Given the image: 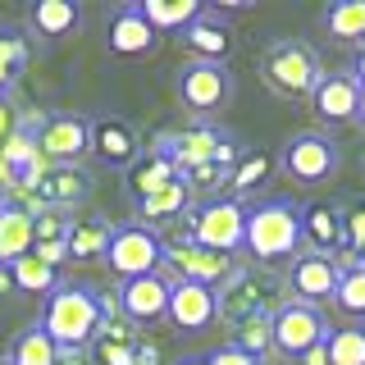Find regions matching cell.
I'll use <instances>...</instances> for the list:
<instances>
[{
  "label": "cell",
  "instance_id": "cell-1",
  "mask_svg": "<svg viewBox=\"0 0 365 365\" xmlns=\"http://www.w3.org/2000/svg\"><path fill=\"white\" fill-rule=\"evenodd\" d=\"M41 329L51 334V342L64 356H78L106 329V297L96 288H87V283H60L51 292V302H46Z\"/></svg>",
  "mask_w": 365,
  "mask_h": 365
},
{
  "label": "cell",
  "instance_id": "cell-2",
  "mask_svg": "<svg viewBox=\"0 0 365 365\" xmlns=\"http://www.w3.org/2000/svg\"><path fill=\"white\" fill-rule=\"evenodd\" d=\"M302 247V210L288 197H269L247 210V242L242 251L256 265H274L283 256H297Z\"/></svg>",
  "mask_w": 365,
  "mask_h": 365
},
{
  "label": "cell",
  "instance_id": "cell-3",
  "mask_svg": "<svg viewBox=\"0 0 365 365\" xmlns=\"http://www.w3.org/2000/svg\"><path fill=\"white\" fill-rule=\"evenodd\" d=\"M182 237L205 247V251H215V256H233V251H242V242H247V205L237 197L205 201L182 220Z\"/></svg>",
  "mask_w": 365,
  "mask_h": 365
},
{
  "label": "cell",
  "instance_id": "cell-4",
  "mask_svg": "<svg viewBox=\"0 0 365 365\" xmlns=\"http://www.w3.org/2000/svg\"><path fill=\"white\" fill-rule=\"evenodd\" d=\"M260 78H265L269 91H279V96H288V101H311L324 73H319V60H315L311 46L283 37V41H274L265 51V60H260Z\"/></svg>",
  "mask_w": 365,
  "mask_h": 365
},
{
  "label": "cell",
  "instance_id": "cell-5",
  "mask_svg": "<svg viewBox=\"0 0 365 365\" xmlns=\"http://www.w3.org/2000/svg\"><path fill=\"white\" fill-rule=\"evenodd\" d=\"M155 151L174 160L178 174H182V169H197V165H210V160H215V165L237 169V160H242L237 142L224 128H215V123H192V128H182V133H165L155 142Z\"/></svg>",
  "mask_w": 365,
  "mask_h": 365
},
{
  "label": "cell",
  "instance_id": "cell-6",
  "mask_svg": "<svg viewBox=\"0 0 365 365\" xmlns=\"http://www.w3.org/2000/svg\"><path fill=\"white\" fill-rule=\"evenodd\" d=\"M279 306H283L279 283L260 269H233L228 283L220 288V319H228L233 329L247 324V319H256V315H274Z\"/></svg>",
  "mask_w": 365,
  "mask_h": 365
},
{
  "label": "cell",
  "instance_id": "cell-7",
  "mask_svg": "<svg viewBox=\"0 0 365 365\" xmlns=\"http://www.w3.org/2000/svg\"><path fill=\"white\" fill-rule=\"evenodd\" d=\"M106 265L119 274L123 283L142 279V274H155L160 265H165V237H160V228H146V224L114 228V242L106 251Z\"/></svg>",
  "mask_w": 365,
  "mask_h": 365
},
{
  "label": "cell",
  "instance_id": "cell-8",
  "mask_svg": "<svg viewBox=\"0 0 365 365\" xmlns=\"http://www.w3.org/2000/svg\"><path fill=\"white\" fill-rule=\"evenodd\" d=\"M329 342V319L319 306H306V302H283L274 311V351L279 356H292L302 361L311 347H324Z\"/></svg>",
  "mask_w": 365,
  "mask_h": 365
},
{
  "label": "cell",
  "instance_id": "cell-9",
  "mask_svg": "<svg viewBox=\"0 0 365 365\" xmlns=\"http://www.w3.org/2000/svg\"><path fill=\"white\" fill-rule=\"evenodd\" d=\"M160 269L174 283H201V288L220 292L237 265H233V256H215V251L187 242V237H174V242H165V265Z\"/></svg>",
  "mask_w": 365,
  "mask_h": 365
},
{
  "label": "cell",
  "instance_id": "cell-10",
  "mask_svg": "<svg viewBox=\"0 0 365 365\" xmlns=\"http://www.w3.org/2000/svg\"><path fill=\"white\" fill-rule=\"evenodd\" d=\"M338 160L342 155H338L334 137H324V133H297V137H288L279 165L288 169L297 182H324V178L338 174Z\"/></svg>",
  "mask_w": 365,
  "mask_h": 365
},
{
  "label": "cell",
  "instance_id": "cell-11",
  "mask_svg": "<svg viewBox=\"0 0 365 365\" xmlns=\"http://www.w3.org/2000/svg\"><path fill=\"white\" fill-rule=\"evenodd\" d=\"M228 96H233V73H228L224 64L192 60L178 73V106L187 114H201V119H205V114H215Z\"/></svg>",
  "mask_w": 365,
  "mask_h": 365
},
{
  "label": "cell",
  "instance_id": "cell-12",
  "mask_svg": "<svg viewBox=\"0 0 365 365\" xmlns=\"http://www.w3.org/2000/svg\"><path fill=\"white\" fill-rule=\"evenodd\" d=\"M169 297H174V279L165 269L128 279L119 288V315L128 324H160V319H169Z\"/></svg>",
  "mask_w": 365,
  "mask_h": 365
},
{
  "label": "cell",
  "instance_id": "cell-13",
  "mask_svg": "<svg viewBox=\"0 0 365 365\" xmlns=\"http://www.w3.org/2000/svg\"><path fill=\"white\" fill-rule=\"evenodd\" d=\"M87 133H91V155L101 165H114V169H133L142 160V142H137V128L119 114H91L87 119Z\"/></svg>",
  "mask_w": 365,
  "mask_h": 365
},
{
  "label": "cell",
  "instance_id": "cell-14",
  "mask_svg": "<svg viewBox=\"0 0 365 365\" xmlns=\"http://www.w3.org/2000/svg\"><path fill=\"white\" fill-rule=\"evenodd\" d=\"M37 151L46 165H78L91 151L87 119H78V114H51L37 133Z\"/></svg>",
  "mask_w": 365,
  "mask_h": 365
},
{
  "label": "cell",
  "instance_id": "cell-15",
  "mask_svg": "<svg viewBox=\"0 0 365 365\" xmlns=\"http://www.w3.org/2000/svg\"><path fill=\"white\" fill-rule=\"evenodd\" d=\"M169 324L178 334H205L220 324V292L201 288V283H174L169 297Z\"/></svg>",
  "mask_w": 365,
  "mask_h": 365
},
{
  "label": "cell",
  "instance_id": "cell-16",
  "mask_svg": "<svg viewBox=\"0 0 365 365\" xmlns=\"http://www.w3.org/2000/svg\"><path fill=\"white\" fill-rule=\"evenodd\" d=\"M288 292H292V302H306V306L334 302V292H338V260L334 256H315V251L297 256L292 269H288Z\"/></svg>",
  "mask_w": 365,
  "mask_h": 365
},
{
  "label": "cell",
  "instance_id": "cell-17",
  "mask_svg": "<svg viewBox=\"0 0 365 365\" xmlns=\"http://www.w3.org/2000/svg\"><path fill=\"white\" fill-rule=\"evenodd\" d=\"M302 242L315 256H338L347 251V224H342L338 201H306L302 205Z\"/></svg>",
  "mask_w": 365,
  "mask_h": 365
},
{
  "label": "cell",
  "instance_id": "cell-18",
  "mask_svg": "<svg viewBox=\"0 0 365 365\" xmlns=\"http://www.w3.org/2000/svg\"><path fill=\"white\" fill-rule=\"evenodd\" d=\"M311 110L324 123H351L361 110V83L351 73H324L311 96Z\"/></svg>",
  "mask_w": 365,
  "mask_h": 365
},
{
  "label": "cell",
  "instance_id": "cell-19",
  "mask_svg": "<svg viewBox=\"0 0 365 365\" xmlns=\"http://www.w3.org/2000/svg\"><path fill=\"white\" fill-rule=\"evenodd\" d=\"M91 182L96 178H91V169H83V165H51L46 178L37 182V192H41L46 210H68V205L91 197Z\"/></svg>",
  "mask_w": 365,
  "mask_h": 365
},
{
  "label": "cell",
  "instance_id": "cell-20",
  "mask_svg": "<svg viewBox=\"0 0 365 365\" xmlns=\"http://www.w3.org/2000/svg\"><path fill=\"white\" fill-rule=\"evenodd\" d=\"M155 41H160V32L142 19V9H137V5H123V9H114V14H110L106 46H110L114 55H146V51H155Z\"/></svg>",
  "mask_w": 365,
  "mask_h": 365
},
{
  "label": "cell",
  "instance_id": "cell-21",
  "mask_svg": "<svg viewBox=\"0 0 365 365\" xmlns=\"http://www.w3.org/2000/svg\"><path fill=\"white\" fill-rule=\"evenodd\" d=\"M178 41H182V51H187L192 60H201V64H224L228 46H233V32H228L215 14H201L192 28L178 32Z\"/></svg>",
  "mask_w": 365,
  "mask_h": 365
},
{
  "label": "cell",
  "instance_id": "cell-22",
  "mask_svg": "<svg viewBox=\"0 0 365 365\" xmlns=\"http://www.w3.org/2000/svg\"><path fill=\"white\" fill-rule=\"evenodd\" d=\"M32 247H37V220L28 210L5 205L0 210V265H14V260L32 256Z\"/></svg>",
  "mask_w": 365,
  "mask_h": 365
},
{
  "label": "cell",
  "instance_id": "cell-23",
  "mask_svg": "<svg viewBox=\"0 0 365 365\" xmlns=\"http://www.w3.org/2000/svg\"><path fill=\"white\" fill-rule=\"evenodd\" d=\"M169 182H178V165H174L169 155H160V151H146V155L128 169V192H133V201L155 197V192H165Z\"/></svg>",
  "mask_w": 365,
  "mask_h": 365
},
{
  "label": "cell",
  "instance_id": "cell-24",
  "mask_svg": "<svg viewBox=\"0 0 365 365\" xmlns=\"http://www.w3.org/2000/svg\"><path fill=\"white\" fill-rule=\"evenodd\" d=\"M187 205H192V192H187V182L178 178V182H169L165 192L137 201V224L160 228V224H169V220H187Z\"/></svg>",
  "mask_w": 365,
  "mask_h": 365
},
{
  "label": "cell",
  "instance_id": "cell-25",
  "mask_svg": "<svg viewBox=\"0 0 365 365\" xmlns=\"http://www.w3.org/2000/svg\"><path fill=\"white\" fill-rule=\"evenodd\" d=\"M110 242H114V228L96 215L68 224V260H106Z\"/></svg>",
  "mask_w": 365,
  "mask_h": 365
},
{
  "label": "cell",
  "instance_id": "cell-26",
  "mask_svg": "<svg viewBox=\"0 0 365 365\" xmlns=\"http://www.w3.org/2000/svg\"><path fill=\"white\" fill-rule=\"evenodd\" d=\"M137 9H142V19L151 23L155 32H182L205 14L201 0H142Z\"/></svg>",
  "mask_w": 365,
  "mask_h": 365
},
{
  "label": "cell",
  "instance_id": "cell-27",
  "mask_svg": "<svg viewBox=\"0 0 365 365\" xmlns=\"http://www.w3.org/2000/svg\"><path fill=\"white\" fill-rule=\"evenodd\" d=\"M137 342H142V334H133L128 324H106L96 334V342H91V356H96V365H137Z\"/></svg>",
  "mask_w": 365,
  "mask_h": 365
},
{
  "label": "cell",
  "instance_id": "cell-28",
  "mask_svg": "<svg viewBox=\"0 0 365 365\" xmlns=\"http://www.w3.org/2000/svg\"><path fill=\"white\" fill-rule=\"evenodd\" d=\"M28 28L46 41H60L64 32L78 28V5H68V0H37L28 9Z\"/></svg>",
  "mask_w": 365,
  "mask_h": 365
},
{
  "label": "cell",
  "instance_id": "cell-29",
  "mask_svg": "<svg viewBox=\"0 0 365 365\" xmlns=\"http://www.w3.org/2000/svg\"><path fill=\"white\" fill-rule=\"evenodd\" d=\"M324 32L334 41H347V46H361L365 41V0H334L324 9Z\"/></svg>",
  "mask_w": 365,
  "mask_h": 365
},
{
  "label": "cell",
  "instance_id": "cell-30",
  "mask_svg": "<svg viewBox=\"0 0 365 365\" xmlns=\"http://www.w3.org/2000/svg\"><path fill=\"white\" fill-rule=\"evenodd\" d=\"M64 361V351L51 342V334L37 324V329H28V334H19L14 342V351H9V365H60Z\"/></svg>",
  "mask_w": 365,
  "mask_h": 365
},
{
  "label": "cell",
  "instance_id": "cell-31",
  "mask_svg": "<svg viewBox=\"0 0 365 365\" xmlns=\"http://www.w3.org/2000/svg\"><path fill=\"white\" fill-rule=\"evenodd\" d=\"M329 365H365V324L329 329Z\"/></svg>",
  "mask_w": 365,
  "mask_h": 365
},
{
  "label": "cell",
  "instance_id": "cell-32",
  "mask_svg": "<svg viewBox=\"0 0 365 365\" xmlns=\"http://www.w3.org/2000/svg\"><path fill=\"white\" fill-rule=\"evenodd\" d=\"M23 64H28V37L19 28H0V96L14 87Z\"/></svg>",
  "mask_w": 365,
  "mask_h": 365
},
{
  "label": "cell",
  "instance_id": "cell-33",
  "mask_svg": "<svg viewBox=\"0 0 365 365\" xmlns=\"http://www.w3.org/2000/svg\"><path fill=\"white\" fill-rule=\"evenodd\" d=\"M14 288L19 292H55L60 288V274H55V265H46L37 251H32V256L14 260Z\"/></svg>",
  "mask_w": 365,
  "mask_h": 365
},
{
  "label": "cell",
  "instance_id": "cell-34",
  "mask_svg": "<svg viewBox=\"0 0 365 365\" xmlns=\"http://www.w3.org/2000/svg\"><path fill=\"white\" fill-rule=\"evenodd\" d=\"M233 347H242L247 356L265 361L274 351V315H256V319H247V324H237L233 329Z\"/></svg>",
  "mask_w": 365,
  "mask_h": 365
},
{
  "label": "cell",
  "instance_id": "cell-35",
  "mask_svg": "<svg viewBox=\"0 0 365 365\" xmlns=\"http://www.w3.org/2000/svg\"><path fill=\"white\" fill-rule=\"evenodd\" d=\"M334 302H338V311L342 315H351L361 324L365 319V265H351V269H342L338 274V292H334Z\"/></svg>",
  "mask_w": 365,
  "mask_h": 365
},
{
  "label": "cell",
  "instance_id": "cell-36",
  "mask_svg": "<svg viewBox=\"0 0 365 365\" xmlns=\"http://www.w3.org/2000/svg\"><path fill=\"white\" fill-rule=\"evenodd\" d=\"M182 182H187V192L192 197H210V192H220V187H228V182H233V169L228 165H197V169H182L178 174Z\"/></svg>",
  "mask_w": 365,
  "mask_h": 365
},
{
  "label": "cell",
  "instance_id": "cell-37",
  "mask_svg": "<svg viewBox=\"0 0 365 365\" xmlns=\"http://www.w3.org/2000/svg\"><path fill=\"white\" fill-rule=\"evenodd\" d=\"M269 174H274V160H269V155H260V151H251V155L237 160L233 182H228V187H233V192H256Z\"/></svg>",
  "mask_w": 365,
  "mask_h": 365
},
{
  "label": "cell",
  "instance_id": "cell-38",
  "mask_svg": "<svg viewBox=\"0 0 365 365\" xmlns=\"http://www.w3.org/2000/svg\"><path fill=\"white\" fill-rule=\"evenodd\" d=\"M342 224H347V247L361 251L365 247V197H351L342 205Z\"/></svg>",
  "mask_w": 365,
  "mask_h": 365
},
{
  "label": "cell",
  "instance_id": "cell-39",
  "mask_svg": "<svg viewBox=\"0 0 365 365\" xmlns=\"http://www.w3.org/2000/svg\"><path fill=\"white\" fill-rule=\"evenodd\" d=\"M68 224L73 220H64V215H55V210H41L37 215V247L41 242H68ZM32 247V251H37Z\"/></svg>",
  "mask_w": 365,
  "mask_h": 365
},
{
  "label": "cell",
  "instance_id": "cell-40",
  "mask_svg": "<svg viewBox=\"0 0 365 365\" xmlns=\"http://www.w3.org/2000/svg\"><path fill=\"white\" fill-rule=\"evenodd\" d=\"M205 361H210V365H260L256 356H247L242 347H233V342H224V347H215V351H210Z\"/></svg>",
  "mask_w": 365,
  "mask_h": 365
},
{
  "label": "cell",
  "instance_id": "cell-41",
  "mask_svg": "<svg viewBox=\"0 0 365 365\" xmlns=\"http://www.w3.org/2000/svg\"><path fill=\"white\" fill-rule=\"evenodd\" d=\"M37 256L46 260V265H55V269H60L64 260H68V242H41V247H37Z\"/></svg>",
  "mask_w": 365,
  "mask_h": 365
},
{
  "label": "cell",
  "instance_id": "cell-42",
  "mask_svg": "<svg viewBox=\"0 0 365 365\" xmlns=\"http://www.w3.org/2000/svg\"><path fill=\"white\" fill-rule=\"evenodd\" d=\"M19 128V119H14V110H9V96H0V146H5V137Z\"/></svg>",
  "mask_w": 365,
  "mask_h": 365
},
{
  "label": "cell",
  "instance_id": "cell-43",
  "mask_svg": "<svg viewBox=\"0 0 365 365\" xmlns=\"http://www.w3.org/2000/svg\"><path fill=\"white\" fill-rule=\"evenodd\" d=\"M137 365H160V347H155V342H137Z\"/></svg>",
  "mask_w": 365,
  "mask_h": 365
},
{
  "label": "cell",
  "instance_id": "cell-44",
  "mask_svg": "<svg viewBox=\"0 0 365 365\" xmlns=\"http://www.w3.org/2000/svg\"><path fill=\"white\" fill-rule=\"evenodd\" d=\"M9 292H19L14 288V265H0V297H9Z\"/></svg>",
  "mask_w": 365,
  "mask_h": 365
},
{
  "label": "cell",
  "instance_id": "cell-45",
  "mask_svg": "<svg viewBox=\"0 0 365 365\" xmlns=\"http://www.w3.org/2000/svg\"><path fill=\"white\" fill-rule=\"evenodd\" d=\"M351 78H356V83L365 87V41L356 46V60H351Z\"/></svg>",
  "mask_w": 365,
  "mask_h": 365
},
{
  "label": "cell",
  "instance_id": "cell-46",
  "mask_svg": "<svg viewBox=\"0 0 365 365\" xmlns=\"http://www.w3.org/2000/svg\"><path fill=\"white\" fill-rule=\"evenodd\" d=\"M302 365H329V347H311L302 356Z\"/></svg>",
  "mask_w": 365,
  "mask_h": 365
},
{
  "label": "cell",
  "instance_id": "cell-47",
  "mask_svg": "<svg viewBox=\"0 0 365 365\" xmlns=\"http://www.w3.org/2000/svg\"><path fill=\"white\" fill-rule=\"evenodd\" d=\"M178 365H210V361H205V356H182Z\"/></svg>",
  "mask_w": 365,
  "mask_h": 365
},
{
  "label": "cell",
  "instance_id": "cell-48",
  "mask_svg": "<svg viewBox=\"0 0 365 365\" xmlns=\"http://www.w3.org/2000/svg\"><path fill=\"white\" fill-rule=\"evenodd\" d=\"M356 123H365V87H361V110H356Z\"/></svg>",
  "mask_w": 365,
  "mask_h": 365
},
{
  "label": "cell",
  "instance_id": "cell-49",
  "mask_svg": "<svg viewBox=\"0 0 365 365\" xmlns=\"http://www.w3.org/2000/svg\"><path fill=\"white\" fill-rule=\"evenodd\" d=\"M0 210H5V197H0Z\"/></svg>",
  "mask_w": 365,
  "mask_h": 365
},
{
  "label": "cell",
  "instance_id": "cell-50",
  "mask_svg": "<svg viewBox=\"0 0 365 365\" xmlns=\"http://www.w3.org/2000/svg\"><path fill=\"white\" fill-rule=\"evenodd\" d=\"M5 365H9V361H5Z\"/></svg>",
  "mask_w": 365,
  "mask_h": 365
}]
</instances>
